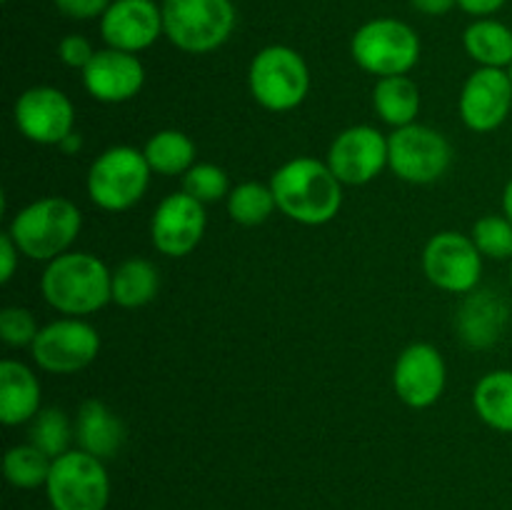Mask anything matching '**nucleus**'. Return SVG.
Returning a JSON list of instances; mask_svg holds the SVG:
<instances>
[{"label":"nucleus","instance_id":"nucleus-1","mask_svg":"<svg viewBox=\"0 0 512 510\" xmlns=\"http://www.w3.org/2000/svg\"><path fill=\"white\" fill-rule=\"evenodd\" d=\"M275 203L285 218L300 225H325L343 208V183L325 160L300 155L280 165L270 178Z\"/></svg>","mask_w":512,"mask_h":510},{"label":"nucleus","instance_id":"nucleus-2","mask_svg":"<svg viewBox=\"0 0 512 510\" xmlns=\"http://www.w3.org/2000/svg\"><path fill=\"white\" fill-rule=\"evenodd\" d=\"M113 270L93 253L68 250L45 265L40 293L45 303L65 318H83L113 303Z\"/></svg>","mask_w":512,"mask_h":510},{"label":"nucleus","instance_id":"nucleus-3","mask_svg":"<svg viewBox=\"0 0 512 510\" xmlns=\"http://www.w3.org/2000/svg\"><path fill=\"white\" fill-rule=\"evenodd\" d=\"M80 228H83V215L73 200L45 195L13 215L8 233L25 258L50 263L58 255L68 253L80 235Z\"/></svg>","mask_w":512,"mask_h":510},{"label":"nucleus","instance_id":"nucleus-4","mask_svg":"<svg viewBox=\"0 0 512 510\" xmlns=\"http://www.w3.org/2000/svg\"><path fill=\"white\" fill-rule=\"evenodd\" d=\"M163 33L188 55L223 48L238 23L233 0H163Z\"/></svg>","mask_w":512,"mask_h":510},{"label":"nucleus","instance_id":"nucleus-5","mask_svg":"<svg viewBox=\"0 0 512 510\" xmlns=\"http://www.w3.org/2000/svg\"><path fill=\"white\" fill-rule=\"evenodd\" d=\"M150 170L143 150L133 145H113L90 163L85 188L95 208L123 213L138 205L150 188Z\"/></svg>","mask_w":512,"mask_h":510},{"label":"nucleus","instance_id":"nucleus-6","mask_svg":"<svg viewBox=\"0 0 512 510\" xmlns=\"http://www.w3.org/2000/svg\"><path fill=\"white\" fill-rule=\"evenodd\" d=\"M248 88L260 108L290 113L308 98L310 68L290 45H265L250 60Z\"/></svg>","mask_w":512,"mask_h":510},{"label":"nucleus","instance_id":"nucleus-7","mask_svg":"<svg viewBox=\"0 0 512 510\" xmlns=\"http://www.w3.org/2000/svg\"><path fill=\"white\" fill-rule=\"evenodd\" d=\"M420 35L398 18H373L360 25L350 40L355 65L375 78L408 75L420 60Z\"/></svg>","mask_w":512,"mask_h":510},{"label":"nucleus","instance_id":"nucleus-8","mask_svg":"<svg viewBox=\"0 0 512 510\" xmlns=\"http://www.w3.org/2000/svg\"><path fill=\"white\" fill-rule=\"evenodd\" d=\"M50 510H105L110 503V475L105 460L73 448L53 460L48 483Z\"/></svg>","mask_w":512,"mask_h":510},{"label":"nucleus","instance_id":"nucleus-9","mask_svg":"<svg viewBox=\"0 0 512 510\" xmlns=\"http://www.w3.org/2000/svg\"><path fill=\"white\" fill-rule=\"evenodd\" d=\"M453 163V145L440 130L413 123L388 135V168L410 185L438 183Z\"/></svg>","mask_w":512,"mask_h":510},{"label":"nucleus","instance_id":"nucleus-10","mask_svg":"<svg viewBox=\"0 0 512 510\" xmlns=\"http://www.w3.org/2000/svg\"><path fill=\"white\" fill-rule=\"evenodd\" d=\"M30 355L45 373L73 375L95 363L100 355V335L88 320L60 318L40 328Z\"/></svg>","mask_w":512,"mask_h":510},{"label":"nucleus","instance_id":"nucleus-11","mask_svg":"<svg viewBox=\"0 0 512 510\" xmlns=\"http://www.w3.org/2000/svg\"><path fill=\"white\" fill-rule=\"evenodd\" d=\"M483 255L470 235L458 230H440L425 243L423 273L435 288L453 295H468L480 288Z\"/></svg>","mask_w":512,"mask_h":510},{"label":"nucleus","instance_id":"nucleus-12","mask_svg":"<svg viewBox=\"0 0 512 510\" xmlns=\"http://www.w3.org/2000/svg\"><path fill=\"white\" fill-rule=\"evenodd\" d=\"M13 120L20 135L38 145L58 148L70 133H75L73 100L53 85H33L20 93L13 105Z\"/></svg>","mask_w":512,"mask_h":510},{"label":"nucleus","instance_id":"nucleus-13","mask_svg":"<svg viewBox=\"0 0 512 510\" xmlns=\"http://www.w3.org/2000/svg\"><path fill=\"white\" fill-rule=\"evenodd\" d=\"M325 163L343 185H368L388 168V138L373 125H350L333 138Z\"/></svg>","mask_w":512,"mask_h":510},{"label":"nucleus","instance_id":"nucleus-14","mask_svg":"<svg viewBox=\"0 0 512 510\" xmlns=\"http://www.w3.org/2000/svg\"><path fill=\"white\" fill-rule=\"evenodd\" d=\"M205 225H208L205 205L180 190L158 203L150 218V240H153V248L165 258H185L200 245Z\"/></svg>","mask_w":512,"mask_h":510},{"label":"nucleus","instance_id":"nucleus-15","mask_svg":"<svg viewBox=\"0 0 512 510\" xmlns=\"http://www.w3.org/2000/svg\"><path fill=\"white\" fill-rule=\"evenodd\" d=\"M448 385V365L433 343H413L398 355L393 368L395 395L408 408H433Z\"/></svg>","mask_w":512,"mask_h":510},{"label":"nucleus","instance_id":"nucleus-16","mask_svg":"<svg viewBox=\"0 0 512 510\" xmlns=\"http://www.w3.org/2000/svg\"><path fill=\"white\" fill-rule=\"evenodd\" d=\"M460 120L473 133H493L512 110L510 70L478 68L468 75L458 98Z\"/></svg>","mask_w":512,"mask_h":510},{"label":"nucleus","instance_id":"nucleus-17","mask_svg":"<svg viewBox=\"0 0 512 510\" xmlns=\"http://www.w3.org/2000/svg\"><path fill=\"white\" fill-rule=\"evenodd\" d=\"M163 33V8L155 0H113L100 18V38L108 48L143 53Z\"/></svg>","mask_w":512,"mask_h":510},{"label":"nucleus","instance_id":"nucleus-18","mask_svg":"<svg viewBox=\"0 0 512 510\" xmlns=\"http://www.w3.org/2000/svg\"><path fill=\"white\" fill-rule=\"evenodd\" d=\"M83 85L90 98L98 103H128L143 90L145 65L135 53L105 45L103 50H95L93 60L83 70Z\"/></svg>","mask_w":512,"mask_h":510},{"label":"nucleus","instance_id":"nucleus-19","mask_svg":"<svg viewBox=\"0 0 512 510\" xmlns=\"http://www.w3.org/2000/svg\"><path fill=\"white\" fill-rule=\"evenodd\" d=\"M510 323V303L493 288H475L455 310V333L468 348L488 350L503 340Z\"/></svg>","mask_w":512,"mask_h":510},{"label":"nucleus","instance_id":"nucleus-20","mask_svg":"<svg viewBox=\"0 0 512 510\" xmlns=\"http://www.w3.org/2000/svg\"><path fill=\"white\" fill-rule=\"evenodd\" d=\"M40 398L38 375L20 360L5 358L0 363V423L8 428L30 423L43 410Z\"/></svg>","mask_w":512,"mask_h":510},{"label":"nucleus","instance_id":"nucleus-21","mask_svg":"<svg viewBox=\"0 0 512 510\" xmlns=\"http://www.w3.org/2000/svg\"><path fill=\"white\" fill-rule=\"evenodd\" d=\"M75 443L100 460L115 458L125 443L123 420L103 400L88 398L75 413Z\"/></svg>","mask_w":512,"mask_h":510},{"label":"nucleus","instance_id":"nucleus-22","mask_svg":"<svg viewBox=\"0 0 512 510\" xmlns=\"http://www.w3.org/2000/svg\"><path fill=\"white\" fill-rule=\"evenodd\" d=\"M420 108V88L408 75H390V78H378L373 88V110L383 123L393 128H405V125L418 123Z\"/></svg>","mask_w":512,"mask_h":510},{"label":"nucleus","instance_id":"nucleus-23","mask_svg":"<svg viewBox=\"0 0 512 510\" xmlns=\"http://www.w3.org/2000/svg\"><path fill=\"white\" fill-rule=\"evenodd\" d=\"M463 48L478 68H503L512 65V28L503 20L475 18L463 33Z\"/></svg>","mask_w":512,"mask_h":510},{"label":"nucleus","instance_id":"nucleus-24","mask_svg":"<svg viewBox=\"0 0 512 510\" xmlns=\"http://www.w3.org/2000/svg\"><path fill=\"white\" fill-rule=\"evenodd\" d=\"M475 415L498 433H512V370L485 373L473 388Z\"/></svg>","mask_w":512,"mask_h":510},{"label":"nucleus","instance_id":"nucleus-25","mask_svg":"<svg viewBox=\"0 0 512 510\" xmlns=\"http://www.w3.org/2000/svg\"><path fill=\"white\" fill-rule=\"evenodd\" d=\"M110 290H113V303L120 305V308H143V305L153 303L160 290L158 268L145 258L123 260L113 270Z\"/></svg>","mask_w":512,"mask_h":510},{"label":"nucleus","instance_id":"nucleus-26","mask_svg":"<svg viewBox=\"0 0 512 510\" xmlns=\"http://www.w3.org/2000/svg\"><path fill=\"white\" fill-rule=\"evenodd\" d=\"M143 153L153 173L175 178V175H185L193 168L198 148H195L193 138H190L188 133L175 128H165L150 135Z\"/></svg>","mask_w":512,"mask_h":510},{"label":"nucleus","instance_id":"nucleus-27","mask_svg":"<svg viewBox=\"0 0 512 510\" xmlns=\"http://www.w3.org/2000/svg\"><path fill=\"white\" fill-rule=\"evenodd\" d=\"M50 468H53V458L35 448L33 443L13 445L5 450L3 458V475L13 488L18 490H35L48 483Z\"/></svg>","mask_w":512,"mask_h":510},{"label":"nucleus","instance_id":"nucleus-28","mask_svg":"<svg viewBox=\"0 0 512 510\" xmlns=\"http://www.w3.org/2000/svg\"><path fill=\"white\" fill-rule=\"evenodd\" d=\"M225 205H228L230 220L238 225H245V228L263 225L278 210L273 188L258 183V180L235 185L228 198H225Z\"/></svg>","mask_w":512,"mask_h":510},{"label":"nucleus","instance_id":"nucleus-29","mask_svg":"<svg viewBox=\"0 0 512 510\" xmlns=\"http://www.w3.org/2000/svg\"><path fill=\"white\" fill-rule=\"evenodd\" d=\"M30 440L35 448L43 450L48 458H60L68 453L70 443L75 440V423L60 408H43L33 420H30Z\"/></svg>","mask_w":512,"mask_h":510},{"label":"nucleus","instance_id":"nucleus-30","mask_svg":"<svg viewBox=\"0 0 512 510\" xmlns=\"http://www.w3.org/2000/svg\"><path fill=\"white\" fill-rule=\"evenodd\" d=\"M470 238L478 245L480 255L490 260H508L512 258V223L505 215H483L475 220Z\"/></svg>","mask_w":512,"mask_h":510},{"label":"nucleus","instance_id":"nucleus-31","mask_svg":"<svg viewBox=\"0 0 512 510\" xmlns=\"http://www.w3.org/2000/svg\"><path fill=\"white\" fill-rule=\"evenodd\" d=\"M183 190L200 200L203 205L218 203V200L230 195V180L220 165L215 163H195L188 173L183 175Z\"/></svg>","mask_w":512,"mask_h":510},{"label":"nucleus","instance_id":"nucleus-32","mask_svg":"<svg viewBox=\"0 0 512 510\" xmlns=\"http://www.w3.org/2000/svg\"><path fill=\"white\" fill-rule=\"evenodd\" d=\"M38 333V320L28 308L8 305V308L0 310V338L8 348H30Z\"/></svg>","mask_w":512,"mask_h":510},{"label":"nucleus","instance_id":"nucleus-33","mask_svg":"<svg viewBox=\"0 0 512 510\" xmlns=\"http://www.w3.org/2000/svg\"><path fill=\"white\" fill-rule=\"evenodd\" d=\"M93 55H95V48L90 45V40L85 38V35L70 33L58 43L60 63L68 65V68H73V70H80V73L88 68V63L93 60Z\"/></svg>","mask_w":512,"mask_h":510},{"label":"nucleus","instance_id":"nucleus-34","mask_svg":"<svg viewBox=\"0 0 512 510\" xmlns=\"http://www.w3.org/2000/svg\"><path fill=\"white\" fill-rule=\"evenodd\" d=\"M110 3L113 0H53L58 13L70 20H100Z\"/></svg>","mask_w":512,"mask_h":510},{"label":"nucleus","instance_id":"nucleus-35","mask_svg":"<svg viewBox=\"0 0 512 510\" xmlns=\"http://www.w3.org/2000/svg\"><path fill=\"white\" fill-rule=\"evenodd\" d=\"M20 248L15 245V240L10 238V233H0V283L8 285L13 280L15 268H18V260H20Z\"/></svg>","mask_w":512,"mask_h":510},{"label":"nucleus","instance_id":"nucleus-36","mask_svg":"<svg viewBox=\"0 0 512 510\" xmlns=\"http://www.w3.org/2000/svg\"><path fill=\"white\" fill-rule=\"evenodd\" d=\"M508 5V0H458V8L470 18H493Z\"/></svg>","mask_w":512,"mask_h":510},{"label":"nucleus","instance_id":"nucleus-37","mask_svg":"<svg viewBox=\"0 0 512 510\" xmlns=\"http://www.w3.org/2000/svg\"><path fill=\"white\" fill-rule=\"evenodd\" d=\"M410 5L428 18H440V15H448L450 10L458 8V0H410Z\"/></svg>","mask_w":512,"mask_h":510},{"label":"nucleus","instance_id":"nucleus-38","mask_svg":"<svg viewBox=\"0 0 512 510\" xmlns=\"http://www.w3.org/2000/svg\"><path fill=\"white\" fill-rule=\"evenodd\" d=\"M58 148L63 150L65 155H75V153H80V148H83V138H80V133L75 130V133H70L68 138L58 145Z\"/></svg>","mask_w":512,"mask_h":510},{"label":"nucleus","instance_id":"nucleus-39","mask_svg":"<svg viewBox=\"0 0 512 510\" xmlns=\"http://www.w3.org/2000/svg\"><path fill=\"white\" fill-rule=\"evenodd\" d=\"M503 215L512 223V178L505 183V188H503Z\"/></svg>","mask_w":512,"mask_h":510},{"label":"nucleus","instance_id":"nucleus-40","mask_svg":"<svg viewBox=\"0 0 512 510\" xmlns=\"http://www.w3.org/2000/svg\"><path fill=\"white\" fill-rule=\"evenodd\" d=\"M510 290H512V258H510Z\"/></svg>","mask_w":512,"mask_h":510},{"label":"nucleus","instance_id":"nucleus-41","mask_svg":"<svg viewBox=\"0 0 512 510\" xmlns=\"http://www.w3.org/2000/svg\"><path fill=\"white\" fill-rule=\"evenodd\" d=\"M508 70H510V78H512V65H510V68H508Z\"/></svg>","mask_w":512,"mask_h":510},{"label":"nucleus","instance_id":"nucleus-42","mask_svg":"<svg viewBox=\"0 0 512 510\" xmlns=\"http://www.w3.org/2000/svg\"><path fill=\"white\" fill-rule=\"evenodd\" d=\"M3 3H8V0H3Z\"/></svg>","mask_w":512,"mask_h":510}]
</instances>
